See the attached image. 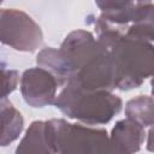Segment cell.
<instances>
[{
  "mask_svg": "<svg viewBox=\"0 0 154 154\" xmlns=\"http://www.w3.org/2000/svg\"><path fill=\"white\" fill-rule=\"evenodd\" d=\"M59 51L66 66V84L87 91L116 89L109 53L90 31H71L61 42Z\"/></svg>",
  "mask_w": 154,
  "mask_h": 154,
  "instance_id": "obj_1",
  "label": "cell"
},
{
  "mask_svg": "<svg viewBox=\"0 0 154 154\" xmlns=\"http://www.w3.org/2000/svg\"><path fill=\"white\" fill-rule=\"evenodd\" d=\"M96 38L108 51L114 71V87L131 90L154 76V46L150 42L130 38L97 17Z\"/></svg>",
  "mask_w": 154,
  "mask_h": 154,
  "instance_id": "obj_2",
  "label": "cell"
},
{
  "mask_svg": "<svg viewBox=\"0 0 154 154\" xmlns=\"http://www.w3.org/2000/svg\"><path fill=\"white\" fill-rule=\"evenodd\" d=\"M54 106L63 114L85 125H102L122 111L123 101L112 91H87L66 84L57 96Z\"/></svg>",
  "mask_w": 154,
  "mask_h": 154,
  "instance_id": "obj_3",
  "label": "cell"
},
{
  "mask_svg": "<svg viewBox=\"0 0 154 154\" xmlns=\"http://www.w3.org/2000/svg\"><path fill=\"white\" fill-rule=\"evenodd\" d=\"M45 131L54 154H114L105 129L53 118L45 122Z\"/></svg>",
  "mask_w": 154,
  "mask_h": 154,
  "instance_id": "obj_4",
  "label": "cell"
},
{
  "mask_svg": "<svg viewBox=\"0 0 154 154\" xmlns=\"http://www.w3.org/2000/svg\"><path fill=\"white\" fill-rule=\"evenodd\" d=\"M0 40L18 52H35L43 41L40 25L25 12L17 8H1Z\"/></svg>",
  "mask_w": 154,
  "mask_h": 154,
  "instance_id": "obj_5",
  "label": "cell"
},
{
  "mask_svg": "<svg viewBox=\"0 0 154 154\" xmlns=\"http://www.w3.org/2000/svg\"><path fill=\"white\" fill-rule=\"evenodd\" d=\"M59 82L53 73L40 66L28 69L20 77V93L24 101L35 108L54 105Z\"/></svg>",
  "mask_w": 154,
  "mask_h": 154,
  "instance_id": "obj_6",
  "label": "cell"
},
{
  "mask_svg": "<svg viewBox=\"0 0 154 154\" xmlns=\"http://www.w3.org/2000/svg\"><path fill=\"white\" fill-rule=\"evenodd\" d=\"M144 137V128L125 118L118 120L113 126L109 135V142L114 154H135L141 149Z\"/></svg>",
  "mask_w": 154,
  "mask_h": 154,
  "instance_id": "obj_7",
  "label": "cell"
},
{
  "mask_svg": "<svg viewBox=\"0 0 154 154\" xmlns=\"http://www.w3.org/2000/svg\"><path fill=\"white\" fill-rule=\"evenodd\" d=\"M131 20L125 36L146 42L154 41V1H135Z\"/></svg>",
  "mask_w": 154,
  "mask_h": 154,
  "instance_id": "obj_8",
  "label": "cell"
},
{
  "mask_svg": "<svg viewBox=\"0 0 154 154\" xmlns=\"http://www.w3.org/2000/svg\"><path fill=\"white\" fill-rule=\"evenodd\" d=\"M14 154H54L47 142L45 122H32L16 148Z\"/></svg>",
  "mask_w": 154,
  "mask_h": 154,
  "instance_id": "obj_9",
  "label": "cell"
},
{
  "mask_svg": "<svg viewBox=\"0 0 154 154\" xmlns=\"http://www.w3.org/2000/svg\"><path fill=\"white\" fill-rule=\"evenodd\" d=\"M1 111V146L6 147L7 144L16 141L24 128V119L18 109L7 100L1 99L0 103Z\"/></svg>",
  "mask_w": 154,
  "mask_h": 154,
  "instance_id": "obj_10",
  "label": "cell"
},
{
  "mask_svg": "<svg viewBox=\"0 0 154 154\" xmlns=\"http://www.w3.org/2000/svg\"><path fill=\"white\" fill-rule=\"evenodd\" d=\"M126 118L138 123L143 128L154 124V97L138 95L129 100L125 105Z\"/></svg>",
  "mask_w": 154,
  "mask_h": 154,
  "instance_id": "obj_11",
  "label": "cell"
},
{
  "mask_svg": "<svg viewBox=\"0 0 154 154\" xmlns=\"http://www.w3.org/2000/svg\"><path fill=\"white\" fill-rule=\"evenodd\" d=\"M1 75H2V93H1V99H7V95L11 94L18 84L19 76L18 72L14 70H6L1 69Z\"/></svg>",
  "mask_w": 154,
  "mask_h": 154,
  "instance_id": "obj_12",
  "label": "cell"
},
{
  "mask_svg": "<svg viewBox=\"0 0 154 154\" xmlns=\"http://www.w3.org/2000/svg\"><path fill=\"white\" fill-rule=\"evenodd\" d=\"M147 150L154 153V124L150 126L149 131H148V136H147Z\"/></svg>",
  "mask_w": 154,
  "mask_h": 154,
  "instance_id": "obj_13",
  "label": "cell"
}]
</instances>
